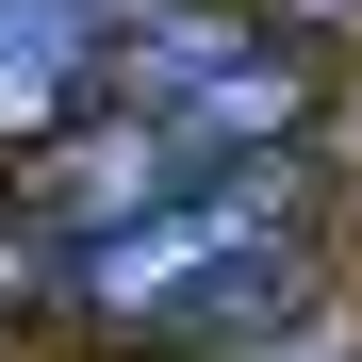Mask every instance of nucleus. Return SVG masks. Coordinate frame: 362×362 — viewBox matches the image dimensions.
Masks as SVG:
<instances>
[{
  "label": "nucleus",
  "instance_id": "f257e3e1",
  "mask_svg": "<svg viewBox=\"0 0 362 362\" xmlns=\"http://www.w3.org/2000/svg\"><path fill=\"white\" fill-rule=\"evenodd\" d=\"M313 165L264 148V165H198V181H165L148 214H115L66 247V296L115 329V346H264L313 313Z\"/></svg>",
  "mask_w": 362,
  "mask_h": 362
},
{
  "label": "nucleus",
  "instance_id": "f03ea898",
  "mask_svg": "<svg viewBox=\"0 0 362 362\" xmlns=\"http://www.w3.org/2000/svg\"><path fill=\"white\" fill-rule=\"evenodd\" d=\"M115 115H148L181 165H264L313 132V66L247 17V0H115V66H99Z\"/></svg>",
  "mask_w": 362,
  "mask_h": 362
},
{
  "label": "nucleus",
  "instance_id": "7ed1b4c3",
  "mask_svg": "<svg viewBox=\"0 0 362 362\" xmlns=\"http://www.w3.org/2000/svg\"><path fill=\"white\" fill-rule=\"evenodd\" d=\"M99 66H115V0H0V148L83 132Z\"/></svg>",
  "mask_w": 362,
  "mask_h": 362
}]
</instances>
